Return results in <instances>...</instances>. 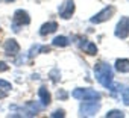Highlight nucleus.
<instances>
[{
  "mask_svg": "<svg viewBox=\"0 0 129 118\" xmlns=\"http://www.w3.org/2000/svg\"><path fill=\"white\" fill-rule=\"evenodd\" d=\"M94 74H96L97 82H99L102 86L109 88V86L112 85V77H114V74H112V68H111L108 64H105V62L96 64V67H94Z\"/></svg>",
  "mask_w": 129,
  "mask_h": 118,
  "instance_id": "1",
  "label": "nucleus"
},
{
  "mask_svg": "<svg viewBox=\"0 0 129 118\" xmlns=\"http://www.w3.org/2000/svg\"><path fill=\"white\" fill-rule=\"evenodd\" d=\"M75 98L78 100H100V92L94 91V89H88V88H76L72 94Z\"/></svg>",
  "mask_w": 129,
  "mask_h": 118,
  "instance_id": "2",
  "label": "nucleus"
},
{
  "mask_svg": "<svg viewBox=\"0 0 129 118\" xmlns=\"http://www.w3.org/2000/svg\"><path fill=\"white\" fill-rule=\"evenodd\" d=\"M30 23V18H29V14L26 12V11H23V9H18V11H15V14H14V23H12V30L14 32H18L20 29V26H26V24H29Z\"/></svg>",
  "mask_w": 129,
  "mask_h": 118,
  "instance_id": "3",
  "label": "nucleus"
},
{
  "mask_svg": "<svg viewBox=\"0 0 129 118\" xmlns=\"http://www.w3.org/2000/svg\"><path fill=\"white\" fill-rule=\"evenodd\" d=\"M115 36L120 39H124L129 36V17H121L120 21L115 26Z\"/></svg>",
  "mask_w": 129,
  "mask_h": 118,
  "instance_id": "4",
  "label": "nucleus"
},
{
  "mask_svg": "<svg viewBox=\"0 0 129 118\" xmlns=\"http://www.w3.org/2000/svg\"><path fill=\"white\" fill-rule=\"evenodd\" d=\"M115 14V8L114 6H108V8H105V9H102L99 14H96L94 17H91V23H94V24H99V23H103V21H106V20H109L112 15Z\"/></svg>",
  "mask_w": 129,
  "mask_h": 118,
  "instance_id": "5",
  "label": "nucleus"
},
{
  "mask_svg": "<svg viewBox=\"0 0 129 118\" xmlns=\"http://www.w3.org/2000/svg\"><path fill=\"white\" fill-rule=\"evenodd\" d=\"M99 109H100V104L96 103V101H85L79 107L81 115H84V116H93L99 112Z\"/></svg>",
  "mask_w": 129,
  "mask_h": 118,
  "instance_id": "6",
  "label": "nucleus"
},
{
  "mask_svg": "<svg viewBox=\"0 0 129 118\" xmlns=\"http://www.w3.org/2000/svg\"><path fill=\"white\" fill-rule=\"evenodd\" d=\"M58 11H59V15L64 20H69L73 15V12H75V2H73V0H66Z\"/></svg>",
  "mask_w": 129,
  "mask_h": 118,
  "instance_id": "7",
  "label": "nucleus"
},
{
  "mask_svg": "<svg viewBox=\"0 0 129 118\" xmlns=\"http://www.w3.org/2000/svg\"><path fill=\"white\" fill-rule=\"evenodd\" d=\"M3 48H5V53H6V54H12V56H15V54L20 51V45H18V42H17L15 39H8V41H5Z\"/></svg>",
  "mask_w": 129,
  "mask_h": 118,
  "instance_id": "8",
  "label": "nucleus"
},
{
  "mask_svg": "<svg viewBox=\"0 0 129 118\" xmlns=\"http://www.w3.org/2000/svg\"><path fill=\"white\" fill-rule=\"evenodd\" d=\"M56 29H58V24H56L55 21L46 23V24H43V26H41V29H40V35L46 36V35H49V33H53Z\"/></svg>",
  "mask_w": 129,
  "mask_h": 118,
  "instance_id": "9",
  "label": "nucleus"
},
{
  "mask_svg": "<svg viewBox=\"0 0 129 118\" xmlns=\"http://www.w3.org/2000/svg\"><path fill=\"white\" fill-rule=\"evenodd\" d=\"M38 95H40V98H41L43 106L50 104V94H49V91H47V88H46V86H41V88L38 89Z\"/></svg>",
  "mask_w": 129,
  "mask_h": 118,
  "instance_id": "10",
  "label": "nucleus"
},
{
  "mask_svg": "<svg viewBox=\"0 0 129 118\" xmlns=\"http://www.w3.org/2000/svg\"><path fill=\"white\" fill-rule=\"evenodd\" d=\"M115 68L120 73H129V59H117Z\"/></svg>",
  "mask_w": 129,
  "mask_h": 118,
  "instance_id": "11",
  "label": "nucleus"
},
{
  "mask_svg": "<svg viewBox=\"0 0 129 118\" xmlns=\"http://www.w3.org/2000/svg\"><path fill=\"white\" fill-rule=\"evenodd\" d=\"M82 48H84L88 54H96V53H97V47H96V44L91 42V41H87L85 44H82Z\"/></svg>",
  "mask_w": 129,
  "mask_h": 118,
  "instance_id": "12",
  "label": "nucleus"
},
{
  "mask_svg": "<svg viewBox=\"0 0 129 118\" xmlns=\"http://www.w3.org/2000/svg\"><path fill=\"white\" fill-rule=\"evenodd\" d=\"M52 44L56 45V47H66V45L70 44V41H69V38H66V36H56Z\"/></svg>",
  "mask_w": 129,
  "mask_h": 118,
  "instance_id": "13",
  "label": "nucleus"
},
{
  "mask_svg": "<svg viewBox=\"0 0 129 118\" xmlns=\"http://www.w3.org/2000/svg\"><path fill=\"white\" fill-rule=\"evenodd\" d=\"M123 116H124V113H123L121 110H117V109L109 110V112L106 113V118H123Z\"/></svg>",
  "mask_w": 129,
  "mask_h": 118,
  "instance_id": "14",
  "label": "nucleus"
},
{
  "mask_svg": "<svg viewBox=\"0 0 129 118\" xmlns=\"http://www.w3.org/2000/svg\"><path fill=\"white\" fill-rule=\"evenodd\" d=\"M121 98H123V103H124L126 106H129V88H126V89L123 91Z\"/></svg>",
  "mask_w": 129,
  "mask_h": 118,
  "instance_id": "15",
  "label": "nucleus"
},
{
  "mask_svg": "<svg viewBox=\"0 0 129 118\" xmlns=\"http://www.w3.org/2000/svg\"><path fill=\"white\" fill-rule=\"evenodd\" d=\"M0 88L5 89V91H9L12 86H11V83H9V82H6V80H2V79H0Z\"/></svg>",
  "mask_w": 129,
  "mask_h": 118,
  "instance_id": "16",
  "label": "nucleus"
},
{
  "mask_svg": "<svg viewBox=\"0 0 129 118\" xmlns=\"http://www.w3.org/2000/svg\"><path fill=\"white\" fill-rule=\"evenodd\" d=\"M56 116H64V110H55L52 113V118H56Z\"/></svg>",
  "mask_w": 129,
  "mask_h": 118,
  "instance_id": "17",
  "label": "nucleus"
},
{
  "mask_svg": "<svg viewBox=\"0 0 129 118\" xmlns=\"http://www.w3.org/2000/svg\"><path fill=\"white\" fill-rule=\"evenodd\" d=\"M58 98H67V92L66 91H58Z\"/></svg>",
  "mask_w": 129,
  "mask_h": 118,
  "instance_id": "18",
  "label": "nucleus"
},
{
  "mask_svg": "<svg viewBox=\"0 0 129 118\" xmlns=\"http://www.w3.org/2000/svg\"><path fill=\"white\" fill-rule=\"evenodd\" d=\"M50 76H52V79L56 82V80H58V77H56V76H58V70H53V71L50 73Z\"/></svg>",
  "mask_w": 129,
  "mask_h": 118,
  "instance_id": "19",
  "label": "nucleus"
},
{
  "mask_svg": "<svg viewBox=\"0 0 129 118\" xmlns=\"http://www.w3.org/2000/svg\"><path fill=\"white\" fill-rule=\"evenodd\" d=\"M8 68H9V67H8L5 62H0V71H6Z\"/></svg>",
  "mask_w": 129,
  "mask_h": 118,
  "instance_id": "20",
  "label": "nucleus"
},
{
  "mask_svg": "<svg viewBox=\"0 0 129 118\" xmlns=\"http://www.w3.org/2000/svg\"><path fill=\"white\" fill-rule=\"evenodd\" d=\"M6 2H14V0H6Z\"/></svg>",
  "mask_w": 129,
  "mask_h": 118,
  "instance_id": "21",
  "label": "nucleus"
}]
</instances>
